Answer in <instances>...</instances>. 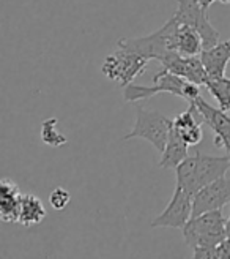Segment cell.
<instances>
[{
	"instance_id": "1",
	"label": "cell",
	"mask_w": 230,
	"mask_h": 259,
	"mask_svg": "<svg viewBox=\"0 0 230 259\" xmlns=\"http://www.w3.org/2000/svg\"><path fill=\"white\" fill-rule=\"evenodd\" d=\"M230 167V155L227 157H214L197 152L193 157H188L183 163L175 167L177 187L183 188L191 196L208 184L225 176Z\"/></svg>"
},
{
	"instance_id": "2",
	"label": "cell",
	"mask_w": 230,
	"mask_h": 259,
	"mask_svg": "<svg viewBox=\"0 0 230 259\" xmlns=\"http://www.w3.org/2000/svg\"><path fill=\"white\" fill-rule=\"evenodd\" d=\"M153 81H155L153 85H137L133 82L130 85H126L123 90L125 100L130 103H136L139 100H148L158 94H170L186 100L191 105V103H194L200 97L199 84L191 82L185 79V77L164 68L155 74V79Z\"/></svg>"
},
{
	"instance_id": "3",
	"label": "cell",
	"mask_w": 230,
	"mask_h": 259,
	"mask_svg": "<svg viewBox=\"0 0 230 259\" xmlns=\"http://www.w3.org/2000/svg\"><path fill=\"white\" fill-rule=\"evenodd\" d=\"M225 222L227 220L221 210H211L191 217V220L182 229L186 245H189L191 248L216 247L227 237Z\"/></svg>"
},
{
	"instance_id": "4",
	"label": "cell",
	"mask_w": 230,
	"mask_h": 259,
	"mask_svg": "<svg viewBox=\"0 0 230 259\" xmlns=\"http://www.w3.org/2000/svg\"><path fill=\"white\" fill-rule=\"evenodd\" d=\"M175 30H177V21L172 16L156 32L139 38H122V40H119L117 46L120 49L131 51V53L144 56L150 60L151 59L159 60L165 54H169L170 51H174Z\"/></svg>"
},
{
	"instance_id": "5",
	"label": "cell",
	"mask_w": 230,
	"mask_h": 259,
	"mask_svg": "<svg viewBox=\"0 0 230 259\" xmlns=\"http://www.w3.org/2000/svg\"><path fill=\"white\" fill-rule=\"evenodd\" d=\"M174 125L172 119H167L158 111H148L145 108L136 109V122L133 130L123 136V141L130 139H145L156 150L162 152L167 142L170 128Z\"/></svg>"
},
{
	"instance_id": "6",
	"label": "cell",
	"mask_w": 230,
	"mask_h": 259,
	"mask_svg": "<svg viewBox=\"0 0 230 259\" xmlns=\"http://www.w3.org/2000/svg\"><path fill=\"white\" fill-rule=\"evenodd\" d=\"M150 59L131 53V51L120 49L113 54L107 56L101 65V73H103L109 81L117 82L120 87L130 85L137 76L145 71Z\"/></svg>"
},
{
	"instance_id": "7",
	"label": "cell",
	"mask_w": 230,
	"mask_h": 259,
	"mask_svg": "<svg viewBox=\"0 0 230 259\" xmlns=\"http://www.w3.org/2000/svg\"><path fill=\"white\" fill-rule=\"evenodd\" d=\"M178 8L175 11V18L194 27L203 41V49H208L219 43V32L216 30L208 21L207 10L202 7L200 0H177Z\"/></svg>"
},
{
	"instance_id": "8",
	"label": "cell",
	"mask_w": 230,
	"mask_h": 259,
	"mask_svg": "<svg viewBox=\"0 0 230 259\" xmlns=\"http://www.w3.org/2000/svg\"><path fill=\"white\" fill-rule=\"evenodd\" d=\"M193 217V196L183 188L175 185V191L167 207L153 220L151 228H175L183 229Z\"/></svg>"
},
{
	"instance_id": "9",
	"label": "cell",
	"mask_w": 230,
	"mask_h": 259,
	"mask_svg": "<svg viewBox=\"0 0 230 259\" xmlns=\"http://www.w3.org/2000/svg\"><path fill=\"white\" fill-rule=\"evenodd\" d=\"M191 105L197 108L203 123H207L213 130L214 146L218 149H225L227 155H230V117L227 115V112L221 108L211 106L202 97H199Z\"/></svg>"
},
{
	"instance_id": "10",
	"label": "cell",
	"mask_w": 230,
	"mask_h": 259,
	"mask_svg": "<svg viewBox=\"0 0 230 259\" xmlns=\"http://www.w3.org/2000/svg\"><path fill=\"white\" fill-rule=\"evenodd\" d=\"M230 202V179L225 176L200 188L193 196V217L221 210L225 204Z\"/></svg>"
},
{
	"instance_id": "11",
	"label": "cell",
	"mask_w": 230,
	"mask_h": 259,
	"mask_svg": "<svg viewBox=\"0 0 230 259\" xmlns=\"http://www.w3.org/2000/svg\"><path fill=\"white\" fill-rule=\"evenodd\" d=\"M202 122V115L199 114L197 108L191 105L185 112L174 119V128L183 136L189 146H197L203 139Z\"/></svg>"
},
{
	"instance_id": "12",
	"label": "cell",
	"mask_w": 230,
	"mask_h": 259,
	"mask_svg": "<svg viewBox=\"0 0 230 259\" xmlns=\"http://www.w3.org/2000/svg\"><path fill=\"white\" fill-rule=\"evenodd\" d=\"M205 65L210 79L225 76V68L230 62V40L214 45L208 49H203L199 54Z\"/></svg>"
},
{
	"instance_id": "13",
	"label": "cell",
	"mask_w": 230,
	"mask_h": 259,
	"mask_svg": "<svg viewBox=\"0 0 230 259\" xmlns=\"http://www.w3.org/2000/svg\"><path fill=\"white\" fill-rule=\"evenodd\" d=\"M188 147H189V144L172 125L167 142H165V147L161 152V160H159L158 166L164 167V169H175L178 164L183 163L189 157Z\"/></svg>"
},
{
	"instance_id": "14",
	"label": "cell",
	"mask_w": 230,
	"mask_h": 259,
	"mask_svg": "<svg viewBox=\"0 0 230 259\" xmlns=\"http://www.w3.org/2000/svg\"><path fill=\"white\" fill-rule=\"evenodd\" d=\"M21 201L22 194L19 188L11 180L4 179L0 184V217L7 223H18L19 212H21Z\"/></svg>"
},
{
	"instance_id": "15",
	"label": "cell",
	"mask_w": 230,
	"mask_h": 259,
	"mask_svg": "<svg viewBox=\"0 0 230 259\" xmlns=\"http://www.w3.org/2000/svg\"><path fill=\"white\" fill-rule=\"evenodd\" d=\"M175 21H177V30H175V40H174V51H177V53H180L182 56H186V57L199 56L203 51V41H202L200 33L194 27H191V25L180 22L177 18Z\"/></svg>"
},
{
	"instance_id": "16",
	"label": "cell",
	"mask_w": 230,
	"mask_h": 259,
	"mask_svg": "<svg viewBox=\"0 0 230 259\" xmlns=\"http://www.w3.org/2000/svg\"><path fill=\"white\" fill-rule=\"evenodd\" d=\"M46 209L40 198H36L35 194H22L21 201V212H19V222L22 226H33L41 223L46 218Z\"/></svg>"
},
{
	"instance_id": "17",
	"label": "cell",
	"mask_w": 230,
	"mask_h": 259,
	"mask_svg": "<svg viewBox=\"0 0 230 259\" xmlns=\"http://www.w3.org/2000/svg\"><path fill=\"white\" fill-rule=\"evenodd\" d=\"M210 94L218 101V106L224 109L225 112H230V77H214V79H208L205 85Z\"/></svg>"
},
{
	"instance_id": "18",
	"label": "cell",
	"mask_w": 230,
	"mask_h": 259,
	"mask_svg": "<svg viewBox=\"0 0 230 259\" xmlns=\"http://www.w3.org/2000/svg\"><path fill=\"white\" fill-rule=\"evenodd\" d=\"M57 117H50V119H46L43 123H41V141L44 142L46 146H50V147H60V146H65L68 139L65 135H62L59 130H57Z\"/></svg>"
},
{
	"instance_id": "19",
	"label": "cell",
	"mask_w": 230,
	"mask_h": 259,
	"mask_svg": "<svg viewBox=\"0 0 230 259\" xmlns=\"http://www.w3.org/2000/svg\"><path fill=\"white\" fill-rule=\"evenodd\" d=\"M70 201H71L70 191L65 190V188H62V187L54 188L52 191H50V194H49V204H50V207H52L54 210H63V209H67Z\"/></svg>"
},
{
	"instance_id": "20",
	"label": "cell",
	"mask_w": 230,
	"mask_h": 259,
	"mask_svg": "<svg viewBox=\"0 0 230 259\" xmlns=\"http://www.w3.org/2000/svg\"><path fill=\"white\" fill-rule=\"evenodd\" d=\"M193 250L196 259H216V247H196Z\"/></svg>"
},
{
	"instance_id": "21",
	"label": "cell",
	"mask_w": 230,
	"mask_h": 259,
	"mask_svg": "<svg viewBox=\"0 0 230 259\" xmlns=\"http://www.w3.org/2000/svg\"><path fill=\"white\" fill-rule=\"evenodd\" d=\"M216 259H230V239H224L216 245Z\"/></svg>"
},
{
	"instance_id": "22",
	"label": "cell",
	"mask_w": 230,
	"mask_h": 259,
	"mask_svg": "<svg viewBox=\"0 0 230 259\" xmlns=\"http://www.w3.org/2000/svg\"><path fill=\"white\" fill-rule=\"evenodd\" d=\"M214 2V0H200V4H202V7L205 8V10H208V7L211 5Z\"/></svg>"
},
{
	"instance_id": "23",
	"label": "cell",
	"mask_w": 230,
	"mask_h": 259,
	"mask_svg": "<svg viewBox=\"0 0 230 259\" xmlns=\"http://www.w3.org/2000/svg\"><path fill=\"white\" fill-rule=\"evenodd\" d=\"M219 2H222V4H230V0H219Z\"/></svg>"
}]
</instances>
